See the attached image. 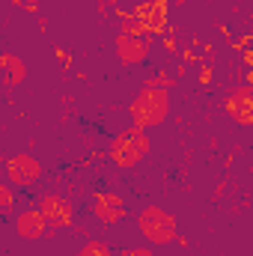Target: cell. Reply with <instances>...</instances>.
I'll return each mask as SVG.
<instances>
[{
    "mask_svg": "<svg viewBox=\"0 0 253 256\" xmlns=\"http://www.w3.org/2000/svg\"><path fill=\"white\" fill-rule=\"evenodd\" d=\"M143 84H149V86H158V90H173L176 86V72H167V68H158V72H152Z\"/></svg>",
    "mask_w": 253,
    "mask_h": 256,
    "instance_id": "13",
    "label": "cell"
},
{
    "mask_svg": "<svg viewBox=\"0 0 253 256\" xmlns=\"http://www.w3.org/2000/svg\"><path fill=\"white\" fill-rule=\"evenodd\" d=\"M54 54H57V60H60V66H63V72H72V60H68V54H66V48H54Z\"/></svg>",
    "mask_w": 253,
    "mask_h": 256,
    "instance_id": "18",
    "label": "cell"
},
{
    "mask_svg": "<svg viewBox=\"0 0 253 256\" xmlns=\"http://www.w3.org/2000/svg\"><path fill=\"white\" fill-rule=\"evenodd\" d=\"M137 224V232L155 244V248H164V244H173L179 238V224H176V214L161 208V206H143L134 218Z\"/></svg>",
    "mask_w": 253,
    "mask_h": 256,
    "instance_id": "3",
    "label": "cell"
},
{
    "mask_svg": "<svg viewBox=\"0 0 253 256\" xmlns=\"http://www.w3.org/2000/svg\"><path fill=\"white\" fill-rule=\"evenodd\" d=\"M12 226H15V236H18L21 242H42V238L51 232V224H48V218L42 214L39 206L21 208V212L12 218Z\"/></svg>",
    "mask_w": 253,
    "mask_h": 256,
    "instance_id": "8",
    "label": "cell"
},
{
    "mask_svg": "<svg viewBox=\"0 0 253 256\" xmlns=\"http://www.w3.org/2000/svg\"><path fill=\"white\" fill-rule=\"evenodd\" d=\"M196 80H200L202 86H208V84H212V63H202V66H200V74H196Z\"/></svg>",
    "mask_w": 253,
    "mask_h": 256,
    "instance_id": "17",
    "label": "cell"
},
{
    "mask_svg": "<svg viewBox=\"0 0 253 256\" xmlns=\"http://www.w3.org/2000/svg\"><path fill=\"white\" fill-rule=\"evenodd\" d=\"M152 45H155V36H128V33H116L114 36V54L120 66L134 68V66H143L152 54Z\"/></svg>",
    "mask_w": 253,
    "mask_h": 256,
    "instance_id": "7",
    "label": "cell"
},
{
    "mask_svg": "<svg viewBox=\"0 0 253 256\" xmlns=\"http://www.w3.org/2000/svg\"><path fill=\"white\" fill-rule=\"evenodd\" d=\"M0 212L6 214V218H15L21 208H18V188L15 185H9L6 179L0 182Z\"/></svg>",
    "mask_w": 253,
    "mask_h": 256,
    "instance_id": "12",
    "label": "cell"
},
{
    "mask_svg": "<svg viewBox=\"0 0 253 256\" xmlns=\"http://www.w3.org/2000/svg\"><path fill=\"white\" fill-rule=\"evenodd\" d=\"M36 206L42 208V214L51 224L48 238H54L60 230H72L74 226V206H72L68 196H63V194H57V191H45L36 196Z\"/></svg>",
    "mask_w": 253,
    "mask_h": 256,
    "instance_id": "5",
    "label": "cell"
},
{
    "mask_svg": "<svg viewBox=\"0 0 253 256\" xmlns=\"http://www.w3.org/2000/svg\"><path fill=\"white\" fill-rule=\"evenodd\" d=\"M149 152H152V137H149V131L134 128V126L131 128H120V131L110 137L108 149H104L108 161H110L114 167H120V170L137 167Z\"/></svg>",
    "mask_w": 253,
    "mask_h": 256,
    "instance_id": "2",
    "label": "cell"
},
{
    "mask_svg": "<svg viewBox=\"0 0 253 256\" xmlns=\"http://www.w3.org/2000/svg\"><path fill=\"white\" fill-rule=\"evenodd\" d=\"M86 208H90V214L98 220V226H116V224H122L128 218L126 200L116 191H92Z\"/></svg>",
    "mask_w": 253,
    "mask_h": 256,
    "instance_id": "6",
    "label": "cell"
},
{
    "mask_svg": "<svg viewBox=\"0 0 253 256\" xmlns=\"http://www.w3.org/2000/svg\"><path fill=\"white\" fill-rule=\"evenodd\" d=\"M74 256H84V254H80V250H78V254H74Z\"/></svg>",
    "mask_w": 253,
    "mask_h": 256,
    "instance_id": "20",
    "label": "cell"
},
{
    "mask_svg": "<svg viewBox=\"0 0 253 256\" xmlns=\"http://www.w3.org/2000/svg\"><path fill=\"white\" fill-rule=\"evenodd\" d=\"M120 256H158L152 248H122Z\"/></svg>",
    "mask_w": 253,
    "mask_h": 256,
    "instance_id": "16",
    "label": "cell"
},
{
    "mask_svg": "<svg viewBox=\"0 0 253 256\" xmlns=\"http://www.w3.org/2000/svg\"><path fill=\"white\" fill-rule=\"evenodd\" d=\"M161 45H164V51L167 54H179L182 48H179V42H176V36H173V27H167V36L161 39Z\"/></svg>",
    "mask_w": 253,
    "mask_h": 256,
    "instance_id": "15",
    "label": "cell"
},
{
    "mask_svg": "<svg viewBox=\"0 0 253 256\" xmlns=\"http://www.w3.org/2000/svg\"><path fill=\"white\" fill-rule=\"evenodd\" d=\"M170 6V0H143L140 6H134L131 12L143 21V27L155 36V33H161V30H167V9Z\"/></svg>",
    "mask_w": 253,
    "mask_h": 256,
    "instance_id": "10",
    "label": "cell"
},
{
    "mask_svg": "<svg viewBox=\"0 0 253 256\" xmlns=\"http://www.w3.org/2000/svg\"><path fill=\"white\" fill-rule=\"evenodd\" d=\"M224 110L230 114L232 122L244 128H253V90L250 86H238V90H230L226 102H224Z\"/></svg>",
    "mask_w": 253,
    "mask_h": 256,
    "instance_id": "9",
    "label": "cell"
},
{
    "mask_svg": "<svg viewBox=\"0 0 253 256\" xmlns=\"http://www.w3.org/2000/svg\"><path fill=\"white\" fill-rule=\"evenodd\" d=\"M170 108H173L170 90H158V86L143 84V86L134 92L131 104H128V116H131V126L134 128L149 131V128H158L161 122H167Z\"/></svg>",
    "mask_w": 253,
    "mask_h": 256,
    "instance_id": "1",
    "label": "cell"
},
{
    "mask_svg": "<svg viewBox=\"0 0 253 256\" xmlns=\"http://www.w3.org/2000/svg\"><path fill=\"white\" fill-rule=\"evenodd\" d=\"M80 254L84 256H114V248L108 242H102V238H86L84 248H80Z\"/></svg>",
    "mask_w": 253,
    "mask_h": 256,
    "instance_id": "14",
    "label": "cell"
},
{
    "mask_svg": "<svg viewBox=\"0 0 253 256\" xmlns=\"http://www.w3.org/2000/svg\"><path fill=\"white\" fill-rule=\"evenodd\" d=\"M179 60H182V63H196L200 54H196L194 48H182V51H179Z\"/></svg>",
    "mask_w": 253,
    "mask_h": 256,
    "instance_id": "19",
    "label": "cell"
},
{
    "mask_svg": "<svg viewBox=\"0 0 253 256\" xmlns=\"http://www.w3.org/2000/svg\"><path fill=\"white\" fill-rule=\"evenodd\" d=\"M0 74H3V90H15L27 80V66L21 63L12 51H3L0 57Z\"/></svg>",
    "mask_w": 253,
    "mask_h": 256,
    "instance_id": "11",
    "label": "cell"
},
{
    "mask_svg": "<svg viewBox=\"0 0 253 256\" xmlns=\"http://www.w3.org/2000/svg\"><path fill=\"white\" fill-rule=\"evenodd\" d=\"M42 176H45V170H42L39 158L30 155V152H15V155H9L3 161V179L9 185H15L21 194L36 188L42 182Z\"/></svg>",
    "mask_w": 253,
    "mask_h": 256,
    "instance_id": "4",
    "label": "cell"
}]
</instances>
